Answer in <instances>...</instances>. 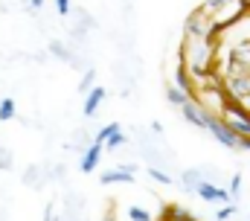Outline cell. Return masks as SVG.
I'll list each match as a JSON object with an SVG mask.
<instances>
[{
	"label": "cell",
	"instance_id": "cell-9",
	"mask_svg": "<svg viewBox=\"0 0 250 221\" xmlns=\"http://www.w3.org/2000/svg\"><path fill=\"white\" fill-rule=\"evenodd\" d=\"M102 99H105V88H93L87 93V102H84V116H93L102 105Z\"/></svg>",
	"mask_w": 250,
	"mask_h": 221
},
{
	"label": "cell",
	"instance_id": "cell-11",
	"mask_svg": "<svg viewBox=\"0 0 250 221\" xmlns=\"http://www.w3.org/2000/svg\"><path fill=\"white\" fill-rule=\"evenodd\" d=\"M181 180H184V186H187L189 192H195V189L204 183V172H201V169H187Z\"/></svg>",
	"mask_w": 250,
	"mask_h": 221
},
{
	"label": "cell",
	"instance_id": "cell-18",
	"mask_svg": "<svg viewBox=\"0 0 250 221\" xmlns=\"http://www.w3.org/2000/svg\"><path fill=\"white\" fill-rule=\"evenodd\" d=\"M236 213H239V210H236L233 204H224V207H221V210L215 213V219H218V221H230L233 216H236Z\"/></svg>",
	"mask_w": 250,
	"mask_h": 221
},
{
	"label": "cell",
	"instance_id": "cell-3",
	"mask_svg": "<svg viewBox=\"0 0 250 221\" xmlns=\"http://www.w3.org/2000/svg\"><path fill=\"white\" fill-rule=\"evenodd\" d=\"M207 131L221 143V146H227V149H239V134L221 119V116H215V113H209V122H207Z\"/></svg>",
	"mask_w": 250,
	"mask_h": 221
},
{
	"label": "cell",
	"instance_id": "cell-14",
	"mask_svg": "<svg viewBox=\"0 0 250 221\" xmlns=\"http://www.w3.org/2000/svg\"><path fill=\"white\" fill-rule=\"evenodd\" d=\"M125 143H128V137H125L123 131H114V134L105 140V149H108V152H117V149H120V146H125Z\"/></svg>",
	"mask_w": 250,
	"mask_h": 221
},
{
	"label": "cell",
	"instance_id": "cell-12",
	"mask_svg": "<svg viewBox=\"0 0 250 221\" xmlns=\"http://www.w3.org/2000/svg\"><path fill=\"white\" fill-rule=\"evenodd\" d=\"M125 221H154V216L148 213V210H143V207H128L125 210Z\"/></svg>",
	"mask_w": 250,
	"mask_h": 221
},
{
	"label": "cell",
	"instance_id": "cell-15",
	"mask_svg": "<svg viewBox=\"0 0 250 221\" xmlns=\"http://www.w3.org/2000/svg\"><path fill=\"white\" fill-rule=\"evenodd\" d=\"M148 177L157 180V183H172V175L166 169H157V166H148Z\"/></svg>",
	"mask_w": 250,
	"mask_h": 221
},
{
	"label": "cell",
	"instance_id": "cell-13",
	"mask_svg": "<svg viewBox=\"0 0 250 221\" xmlns=\"http://www.w3.org/2000/svg\"><path fill=\"white\" fill-rule=\"evenodd\" d=\"M15 110H18V102L6 96V99L0 102V122H9V119H15Z\"/></svg>",
	"mask_w": 250,
	"mask_h": 221
},
{
	"label": "cell",
	"instance_id": "cell-4",
	"mask_svg": "<svg viewBox=\"0 0 250 221\" xmlns=\"http://www.w3.org/2000/svg\"><path fill=\"white\" fill-rule=\"evenodd\" d=\"M204 201H215V204H230V189H224V186H218V183H209V180H204L198 189H195Z\"/></svg>",
	"mask_w": 250,
	"mask_h": 221
},
{
	"label": "cell",
	"instance_id": "cell-24",
	"mask_svg": "<svg viewBox=\"0 0 250 221\" xmlns=\"http://www.w3.org/2000/svg\"><path fill=\"white\" fill-rule=\"evenodd\" d=\"M90 85H93V70H87V73H84V82H82L79 88H82V90H87Z\"/></svg>",
	"mask_w": 250,
	"mask_h": 221
},
{
	"label": "cell",
	"instance_id": "cell-8",
	"mask_svg": "<svg viewBox=\"0 0 250 221\" xmlns=\"http://www.w3.org/2000/svg\"><path fill=\"white\" fill-rule=\"evenodd\" d=\"M47 180H50V175H44L41 166H29L26 175H23V183L32 186V189H41V183H47Z\"/></svg>",
	"mask_w": 250,
	"mask_h": 221
},
{
	"label": "cell",
	"instance_id": "cell-20",
	"mask_svg": "<svg viewBox=\"0 0 250 221\" xmlns=\"http://www.w3.org/2000/svg\"><path fill=\"white\" fill-rule=\"evenodd\" d=\"M9 166H12V155L6 149H0V169H9Z\"/></svg>",
	"mask_w": 250,
	"mask_h": 221
},
{
	"label": "cell",
	"instance_id": "cell-6",
	"mask_svg": "<svg viewBox=\"0 0 250 221\" xmlns=\"http://www.w3.org/2000/svg\"><path fill=\"white\" fill-rule=\"evenodd\" d=\"M134 172H137L134 163H123V166H117V169H111V172H105L99 180L102 183H131L134 180Z\"/></svg>",
	"mask_w": 250,
	"mask_h": 221
},
{
	"label": "cell",
	"instance_id": "cell-22",
	"mask_svg": "<svg viewBox=\"0 0 250 221\" xmlns=\"http://www.w3.org/2000/svg\"><path fill=\"white\" fill-rule=\"evenodd\" d=\"M239 189H242V177L236 175V177L230 180V195H239Z\"/></svg>",
	"mask_w": 250,
	"mask_h": 221
},
{
	"label": "cell",
	"instance_id": "cell-17",
	"mask_svg": "<svg viewBox=\"0 0 250 221\" xmlns=\"http://www.w3.org/2000/svg\"><path fill=\"white\" fill-rule=\"evenodd\" d=\"M114 131H120V122H111V125H105V128H102V131L96 134V143H102V146H105V140H108V137H111Z\"/></svg>",
	"mask_w": 250,
	"mask_h": 221
},
{
	"label": "cell",
	"instance_id": "cell-19",
	"mask_svg": "<svg viewBox=\"0 0 250 221\" xmlns=\"http://www.w3.org/2000/svg\"><path fill=\"white\" fill-rule=\"evenodd\" d=\"M50 50L56 53V58H67V61L73 58V55H70V50H67L64 44H59V41H53V44H50Z\"/></svg>",
	"mask_w": 250,
	"mask_h": 221
},
{
	"label": "cell",
	"instance_id": "cell-5",
	"mask_svg": "<svg viewBox=\"0 0 250 221\" xmlns=\"http://www.w3.org/2000/svg\"><path fill=\"white\" fill-rule=\"evenodd\" d=\"M181 113H184V119H187V122L198 125V128H207V122H209V113L201 108V102H198V99H189L187 105L181 108Z\"/></svg>",
	"mask_w": 250,
	"mask_h": 221
},
{
	"label": "cell",
	"instance_id": "cell-1",
	"mask_svg": "<svg viewBox=\"0 0 250 221\" xmlns=\"http://www.w3.org/2000/svg\"><path fill=\"white\" fill-rule=\"evenodd\" d=\"M218 50H221V38H184L178 61L195 79H204L218 70Z\"/></svg>",
	"mask_w": 250,
	"mask_h": 221
},
{
	"label": "cell",
	"instance_id": "cell-25",
	"mask_svg": "<svg viewBox=\"0 0 250 221\" xmlns=\"http://www.w3.org/2000/svg\"><path fill=\"white\" fill-rule=\"evenodd\" d=\"M44 6V0H32V9H41Z\"/></svg>",
	"mask_w": 250,
	"mask_h": 221
},
{
	"label": "cell",
	"instance_id": "cell-10",
	"mask_svg": "<svg viewBox=\"0 0 250 221\" xmlns=\"http://www.w3.org/2000/svg\"><path fill=\"white\" fill-rule=\"evenodd\" d=\"M166 99H169V105H175V108H184L192 96H189L187 90H181L178 85H169V88H166Z\"/></svg>",
	"mask_w": 250,
	"mask_h": 221
},
{
	"label": "cell",
	"instance_id": "cell-21",
	"mask_svg": "<svg viewBox=\"0 0 250 221\" xmlns=\"http://www.w3.org/2000/svg\"><path fill=\"white\" fill-rule=\"evenodd\" d=\"M56 12L59 15H70V0H56Z\"/></svg>",
	"mask_w": 250,
	"mask_h": 221
},
{
	"label": "cell",
	"instance_id": "cell-2",
	"mask_svg": "<svg viewBox=\"0 0 250 221\" xmlns=\"http://www.w3.org/2000/svg\"><path fill=\"white\" fill-rule=\"evenodd\" d=\"M204 9L209 12V18L215 21L218 29H230L248 15L250 0H207Z\"/></svg>",
	"mask_w": 250,
	"mask_h": 221
},
{
	"label": "cell",
	"instance_id": "cell-16",
	"mask_svg": "<svg viewBox=\"0 0 250 221\" xmlns=\"http://www.w3.org/2000/svg\"><path fill=\"white\" fill-rule=\"evenodd\" d=\"M73 146H76V152H87V146H90V137H87V131H76V137H73Z\"/></svg>",
	"mask_w": 250,
	"mask_h": 221
},
{
	"label": "cell",
	"instance_id": "cell-7",
	"mask_svg": "<svg viewBox=\"0 0 250 221\" xmlns=\"http://www.w3.org/2000/svg\"><path fill=\"white\" fill-rule=\"evenodd\" d=\"M102 152H105V146H102V143H96V140L87 146V152L82 155V163H79L84 175H87V172H93V169L99 166V160H102Z\"/></svg>",
	"mask_w": 250,
	"mask_h": 221
},
{
	"label": "cell",
	"instance_id": "cell-23",
	"mask_svg": "<svg viewBox=\"0 0 250 221\" xmlns=\"http://www.w3.org/2000/svg\"><path fill=\"white\" fill-rule=\"evenodd\" d=\"M82 23H93V21H90V18H87V15L82 12ZM73 35H76V38H82V35H84V29L79 26V29H73Z\"/></svg>",
	"mask_w": 250,
	"mask_h": 221
}]
</instances>
